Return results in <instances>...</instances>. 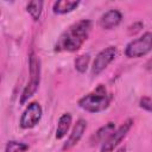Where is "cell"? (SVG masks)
<instances>
[{
    "mask_svg": "<svg viewBox=\"0 0 152 152\" xmlns=\"http://www.w3.org/2000/svg\"><path fill=\"white\" fill-rule=\"evenodd\" d=\"M80 5V1H71V0H58L52 6V12L55 14H66L76 10Z\"/></svg>",
    "mask_w": 152,
    "mask_h": 152,
    "instance_id": "7c38bea8",
    "label": "cell"
},
{
    "mask_svg": "<svg viewBox=\"0 0 152 152\" xmlns=\"http://www.w3.org/2000/svg\"><path fill=\"white\" fill-rule=\"evenodd\" d=\"M28 145L17 140H10L5 146V152H27Z\"/></svg>",
    "mask_w": 152,
    "mask_h": 152,
    "instance_id": "9a60e30c",
    "label": "cell"
},
{
    "mask_svg": "<svg viewBox=\"0 0 152 152\" xmlns=\"http://www.w3.org/2000/svg\"><path fill=\"white\" fill-rule=\"evenodd\" d=\"M28 81L20 95V103H26L38 90L40 84V75H42V66L40 59L34 51H31L28 55Z\"/></svg>",
    "mask_w": 152,
    "mask_h": 152,
    "instance_id": "3957f363",
    "label": "cell"
},
{
    "mask_svg": "<svg viewBox=\"0 0 152 152\" xmlns=\"http://www.w3.org/2000/svg\"><path fill=\"white\" fill-rule=\"evenodd\" d=\"M72 124V116L70 113H64L59 116L57 128H56V139H62L66 135L70 126Z\"/></svg>",
    "mask_w": 152,
    "mask_h": 152,
    "instance_id": "8fae6325",
    "label": "cell"
},
{
    "mask_svg": "<svg viewBox=\"0 0 152 152\" xmlns=\"http://www.w3.org/2000/svg\"><path fill=\"white\" fill-rule=\"evenodd\" d=\"M43 5H44V2L40 0H33L26 5V11L34 21L39 20L42 11H43Z\"/></svg>",
    "mask_w": 152,
    "mask_h": 152,
    "instance_id": "4fadbf2b",
    "label": "cell"
},
{
    "mask_svg": "<svg viewBox=\"0 0 152 152\" xmlns=\"http://www.w3.org/2000/svg\"><path fill=\"white\" fill-rule=\"evenodd\" d=\"M152 51V31L145 32L137 39H133L126 45L125 55L128 58H139Z\"/></svg>",
    "mask_w": 152,
    "mask_h": 152,
    "instance_id": "277c9868",
    "label": "cell"
},
{
    "mask_svg": "<svg viewBox=\"0 0 152 152\" xmlns=\"http://www.w3.org/2000/svg\"><path fill=\"white\" fill-rule=\"evenodd\" d=\"M118 55V49L115 46H107L103 50H101L91 65V75L93 76H97L99 74H101L116 57Z\"/></svg>",
    "mask_w": 152,
    "mask_h": 152,
    "instance_id": "8992f818",
    "label": "cell"
},
{
    "mask_svg": "<svg viewBox=\"0 0 152 152\" xmlns=\"http://www.w3.org/2000/svg\"><path fill=\"white\" fill-rule=\"evenodd\" d=\"M89 62H90V55L89 53H83V55H80L76 57L75 62H74V65H75V69L83 74L87 71L88 69V65H89Z\"/></svg>",
    "mask_w": 152,
    "mask_h": 152,
    "instance_id": "5bb4252c",
    "label": "cell"
},
{
    "mask_svg": "<svg viewBox=\"0 0 152 152\" xmlns=\"http://www.w3.org/2000/svg\"><path fill=\"white\" fill-rule=\"evenodd\" d=\"M42 115H43V109H42L40 104L38 102H32L23 112V114L20 116L19 125L24 129L33 128L36 125L39 124Z\"/></svg>",
    "mask_w": 152,
    "mask_h": 152,
    "instance_id": "52a82bcc",
    "label": "cell"
},
{
    "mask_svg": "<svg viewBox=\"0 0 152 152\" xmlns=\"http://www.w3.org/2000/svg\"><path fill=\"white\" fill-rule=\"evenodd\" d=\"M112 96L107 91L104 84H99L87 95L78 100V106L89 113H100L108 108L110 104Z\"/></svg>",
    "mask_w": 152,
    "mask_h": 152,
    "instance_id": "7a4b0ae2",
    "label": "cell"
},
{
    "mask_svg": "<svg viewBox=\"0 0 152 152\" xmlns=\"http://www.w3.org/2000/svg\"><path fill=\"white\" fill-rule=\"evenodd\" d=\"M115 152H126V147H120V148L116 150Z\"/></svg>",
    "mask_w": 152,
    "mask_h": 152,
    "instance_id": "d6986e66",
    "label": "cell"
},
{
    "mask_svg": "<svg viewBox=\"0 0 152 152\" xmlns=\"http://www.w3.org/2000/svg\"><path fill=\"white\" fill-rule=\"evenodd\" d=\"M133 119L128 118L119 128H116L110 137L101 145V152H113L114 148H116V146L121 142V140L127 135V133L129 132V129L133 126Z\"/></svg>",
    "mask_w": 152,
    "mask_h": 152,
    "instance_id": "5b68a950",
    "label": "cell"
},
{
    "mask_svg": "<svg viewBox=\"0 0 152 152\" xmlns=\"http://www.w3.org/2000/svg\"><path fill=\"white\" fill-rule=\"evenodd\" d=\"M93 23L89 19H82L70 25L57 39L55 44L56 52H75L82 48L89 37Z\"/></svg>",
    "mask_w": 152,
    "mask_h": 152,
    "instance_id": "6da1fadb",
    "label": "cell"
},
{
    "mask_svg": "<svg viewBox=\"0 0 152 152\" xmlns=\"http://www.w3.org/2000/svg\"><path fill=\"white\" fill-rule=\"evenodd\" d=\"M115 131V124L114 122H107L104 126H102V127H100L96 132H95V134L91 137V144L93 145H96V144H103L109 137H110V134L113 133Z\"/></svg>",
    "mask_w": 152,
    "mask_h": 152,
    "instance_id": "30bf717a",
    "label": "cell"
},
{
    "mask_svg": "<svg viewBox=\"0 0 152 152\" xmlns=\"http://www.w3.org/2000/svg\"><path fill=\"white\" fill-rule=\"evenodd\" d=\"M142 27H144V23H141V21H137V23L132 24L131 26H128V33H129V34H135V33L139 32Z\"/></svg>",
    "mask_w": 152,
    "mask_h": 152,
    "instance_id": "e0dca14e",
    "label": "cell"
},
{
    "mask_svg": "<svg viewBox=\"0 0 152 152\" xmlns=\"http://www.w3.org/2000/svg\"><path fill=\"white\" fill-rule=\"evenodd\" d=\"M122 20V14L118 10H109L99 19V25L103 30H112L116 27Z\"/></svg>",
    "mask_w": 152,
    "mask_h": 152,
    "instance_id": "9c48e42d",
    "label": "cell"
},
{
    "mask_svg": "<svg viewBox=\"0 0 152 152\" xmlns=\"http://www.w3.org/2000/svg\"><path fill=\"white\" fill-rule=\"evenodd\" d=\"M87 129V121L84 119H78L69 135V138L65 140V142L63 144L62 148L63 150H70L75 145L78 144V141L81 140V138L83 137L84 132Z\"/></svg>",
    "mask_w": 152,
    "mask_h": 152,
    "instance_id": "ba28073f",
    "label": "cell"
},
{
    "mask_svg": "<svg viewBox=\"0 0 152 152\" xmlns=\"http://www.w3.org/2000/svg\"><path fill=\"white\" fill-rule=\"evenodd\" d=\"M139 107L146 112L152 113V97L148 96H142L139 100Z\"/></svg>",
    "mask_w": 152,
    "mask_h": 152,
    "instance_id": "2e32d148",
    "label": "cell"
},
{
    "mask_svg": "<svg viewBox=\"0 0 152 152\" xmlns=\"http://www.w3.org/2000/svg\"><path fill=\"white\" fill-rule=\"evenodd\" d=\"M145 66H146L147 70H152V57L146 62V65H145Z\"/></svg>",
    "mask_w": 152,
    "mask_h": 152,
    "instance_id": "ac0fdd59",
    "label": "cell"
}]
</instances>
